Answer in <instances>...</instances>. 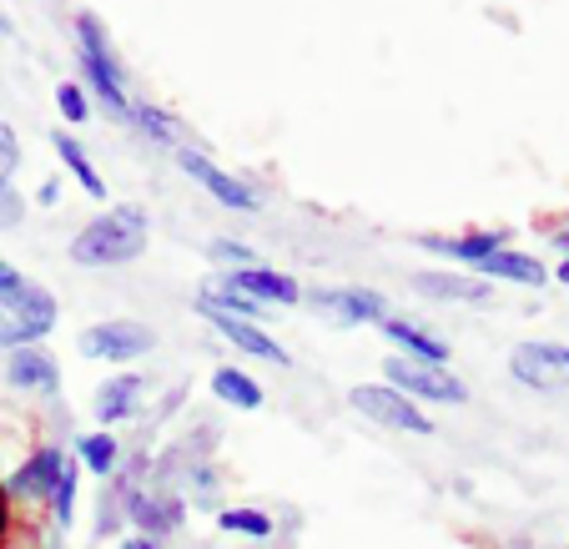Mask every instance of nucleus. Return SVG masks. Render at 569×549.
Listing matches in <instances>:
<instances>
[{
	"instance_id": "obj_8",
	"label": "nucleus",
	"mask_w": 569,
	"mask_h": 549,
	"mask_svg": "<svg viewBox=\"0 0 569 549\" xmlns=\"http://www.w3.org/2000/svg\"><path fill=\"white\" fill-rule=\"evenodd\" d=\"M177 167H182V172L192 177L197 187H207V192H212L217 202L227 207V212H258V207H262V197L252 192V187L242 182L237 172H222V167H217L212 157H207V151L182 147V151H177Z\"/></svg>"
},
{
	"instance_id": "obj_35",
	"label": "nucleus",
	"mask_w": 569,
	"mask_h": 549,
	"mask_svg": "<svg viewBox=\"0 0 569 549\" xmlns=\"http://www.w3.org/2000/svg\"><path fill=\"white\" fill-rule=\"evenodd\" d=\"M555 278H559V282H565V288H569V258H565V262H559V268H555Z\"/></svg>"
},
{
	"instance_id": "obj_29",
	"label": "nucleus",
	"mask_w": 569,
	"mask_h": 549,
	"mask_svg": "<svg viewBox=\"0 0 569 549\" xmlns=\"http://www.w3.org/2000/svg\"><path fill=\"white\" fill-rule=\"evenodd\" d=\"M21 217H26V197L16 192V182H0V232L21 227Z\"/></svg>"
},
{
	"instance_id": "obj_22",
	"label": "nucleus",
	"mask_w": 569,
	"mask_h": 549,
	"mask_svg": "<svg viewBox=\"0 0 569 549\" xmlns=\"http://www.w3.org/2000/svg\"><path fill=\"white\" fill-rule=\"evenodd\" d=\"M76 459L87 463V469H91L97 479H111V475H117V459H121V443L111 439L107 429L81 433V439H76Z\"/></svg>"
},
{
	"instance_id": "obj_7",
	"label": "nucleus",
	"mask_w": 569,
	"mask_h": 549,
	"mask_svg": "<svg viewBox=\"0 0 569 549\" xmlns=\"http://www.w3.org/2000/svg\"><path fill=\"white\" fill-rule=\"evenodd\" d=\"M66 463H71V453L56 449V443H41V449H31L21 469L6 479V495H11V505H51L56 479L66 475Z\"/></svg>"
},
{
	"instance_id": "obj_34",
	"label": "nucleus",
	"mask_w": 569,
	"mask_h": 549,
	"mask_svg": "<svg viewBox=\"0 0 569 549\" xmlns=\"http://www.w3.org/2000/svg\"><path fill=\"white\" fill-rule=\"evenodd\" d=\"M121 549H167V545H157V539H147V535H127Z\"/></svg>"
},
{
	"instance_id": "obj_20",
	"label": "nucleus",
	"mask_w": 569,
	"mask_h": 549,
	"mask_svg": "<svg viewBox=\"0 0 569 549\" xmlns=\"http://www.w3.org/2000/svg\"><path fill=\"white\" fill-rule=\"evenodd\" d=\"M207 388H212V399H217V403H227V409H242V413L262 409V383H258L252 373H242V368H232V363L212 368Z\"/></svg>"
},
{
	"instance_id": "obj_6",
	"label": "nucleus",
	"mask_w": 569,
	"mask_h": 549,
	"mask_svg": "<svg viewBox=\"0 0 569 549\" xmlns=\"http://www.w3.org/2000/svg\"><path fill=\"white\" fill-rule=\"evenodd\" d=\"M151 348H157V333L137 318H107L81 333V353L97 363H131V358H147Z\"/></svg>"
},
{
	"instance_id": "obj_11",
	"label": "nucleus",
	"mask_w": 569,
	"mask_h": 549,
	"mask_svg": "<svg viewBox=\"0 0 569 549\" xmlns=\"http://www.w3.org/2000/svg\"><path fill=\"white\" fill-rule=\"evenodd\" d=\"M509 373L519 378V383L529 388H565L569 383V363H565V348L555 343H519L515 353H509Z\"/></svg>"
},
{
	"instance_id": "obj_25",
	"label": "nucleus",
	"mask_w": 569,
	"mask_h": 549,
	"mask_svg": "<svg viewBox=\"0 0 569 549\" xmlns=\"http://www.w3.org/2000/svg\"><path fill=\"white\" fill-rule=\"evenodd\" d=\"M56 111H61L66 127H87L91 121V97L81 91V81H61V87H56Z\"/></svg>"
},
{
	"instance_id": "obj_30",
	"label": "nucleus",
	"mask_w": 569,
	"mask_h": 549,
	"mask_svg": "<svg viewBox=\"0 0 569 549\" xmlns=\"http://www.w3.org/2000/svg\"><path fill=\"white\" fill-rule=\"evenodd\" d=\"M192 505L197 509H217V475L212 469H202V463L192 469Z\"/></svg>"
},
{
	"instance_id": "obj_33",
	"label": "nucleus",
	"mask_w": 569,
	"mask_h": 549,
	"mask_svg": "<svg viewBox=\"0 0 569 549\" xmlns=\"http://www.w3.org/2000/svg\"><path fill=\"white\" fill-rule=\"evenodd\" d=\"M36 202H41V207H56V202H61V182H56V177H51V182H41Z\"/></svg>"
},
{
	"instance_id": "obj_27",
	"label": "nucleus",
	"mask_w": 569,
	"mask_h": 549,
	"mask_svg": "<svg viewBox=\"0 0 569 549\" xmlns=\"http://www.w3.org/2000/svg\"><path fill=\"white\" fill-rule=\"evenodd\" d=\"M51 519L56 525H71L76 519V463H66V475L56 479V495H51Z\"/></svg>"
},
{
	"instance_id": "obj_28",
	"label": "nucleus",
	"mask_w": 569,
	"mask_h": 549,
	"mask_svg": "<svg viewBox=\"0 0 569 549\" xmlns=\"http://www.w3.org/2000/svg\"><path fill=\"white\" fill-rule=\"evenodd\" d=\"M16 167H21V137L0 121V182H11Z\"/></svg>"
},
{
	"instance_id": "obj_3",
	"label": "nucleus",
	"mask_w": 569,
	"mask_h": 549,
	"mask_svg": "<svg viewBox=\"0 0 569 549\" xmlns=\"http://www.w3.org/2000/svg\"><path fill=\"white\" fill-rule=\"evenodd\" d=\"M117 505H121V515H127L147 539H157V545L182 535V525H187V499L177 495V489H147L131 479L127 489H117Z\"/></svg>"
},
{
	"instance_id": "obj_37",
	"label": "nucleus",
	"mask_w": 569,
	"mask_h": 549,
	"mask_svg": "<svg viewBox=\"0 0 569 549\" xmlns=\"http://www.w3.org/2000/svg\"><path fill=\"white\" fill-rule=\"evenodd\" d=\"M565 363H569V348H565Z\"/></svg>"
},
{
	"instance_id": "obj_15",
	"label": "nucleus",
	"mask_w": 569,
	"mask_h": 549,
	"mask_svg": "<svg viewBox=\"0 0 569 549\" xmlns=\"http://www.w3.org/2000/svg\"><path fill=\"white\" fill-rule=\"evenodd\" d=\"M378 328H383V338L393 343L398 358H413V363H433V368L449 363V343H443V338H433L429 328L409 323V318H383Z\"/></svg>"
},
{
	"instance_id": "obj_24",
	"label": "nucleus",
	"mask_w": 569,
	"mask_h": 549,
	"mask_svg": "<svg viewBox=\"0 0 569 549\" xmlns=\"http://www.w3.org/2000/svg\"><path fill=\"white\" fill-rule=\"evenodd\" d=\"M217 529L232 539H248V545L272 539V519L262 515V509H217Z\"/></svg>"
},
{
	"instance_id": "obj_4",
	"label": "nucleus",
	"mask_w": 569,
	"mask_h": 549,
	"mask_svg": "<svg viewBox=\"0 0 569 549\" xmlns=\"http://www.w3.org/2000/svg\"><path fill=\"white\" fill-rule=\"evenodd\" d=\"M383 383L398 388L403 399L413 403H469V388L449 373V368H433V363H413V358H388L383 363Z\"/></svg>"
},
{
	"instance_id": "obj_21",
	"label": "nucleus",
	"mask_w": 569,
	"mask_h": 549,
	"mask_svg": "<svg viewBox=\"0 0 569 549\" xmlns=\"http://www.w3.org/2000/svg\"><path fill=\"white\" fill-rule=\"evenodd\" d=\"M51 147H56V157H61V167L76 177V187L87 197H97V202H107V182H101V172L91 167V157H87V147L71 137V131H51Z\"/></svg>"
},
{
	"instance_id": "obj_2",
	"label": "nucleus",
	"mask_w": 569,
	"mask_h": 549,
	"mask_svg": "<svg viewBox=\"0 0 569 549\" xmlns=\"http://www.w3.org/2000/svg\"><path fill=\"white\" fill-rule=\"evenodd\" d=\"M151 222L141 207H111V212L91 217L81 232L71 238V262L76 268H127L147 252Z\"/></svg>"
},
{
	"instance_id": "obj_17",
	"label": "nucleus",
	"mask_w": 569,
	"mask_h": 549,
	"mask_svg": "<svg viewBox=\"0 0 569 549\" xmlns=\"http://www.w3.org/2000/svg\"><path fill=\"white\" fill-rule=\"evenodd\" d=\"M141 393H147V378L141 373H117V378H107V383L97 388V419L107 423H127V419H137L141 413Z\"/></svg>"
},
{
	"instance_id": "obj_31",
	"label": "nucleus",
	"mask_w": 569,
	"mask_h": 549,
	"mask_svg": "<svg viewBox=\"0 0 569 549\" xmlns=\"http://www.w3.org/2000/svg\"><path fill=\"white\" fill-rule=\"evenodd\" d=\"M11 535H16V505L6 495V479H0V549L11 545Z\"/></svg>"
},
{
	"instance_id": "obj_9",
	"label": "nucleus",
	"mask_w": 569,
	"mask_h": 549,
	"mask_svg": "<svg viewBox=\"0 0 569 549\" xmlns=\"http://www.w3.org/2000/svg\"><path fill=\"white\" fill-rule=\"evenodd\" d=\"M302 302H312L318 312H333L343 328H363V323L378 328L383 318H393V312H388V298L378 288H308Z\"/></svg>"
},
{
	"instance_id": "obj_1",
	"label": "nucleus",
	"mask_w": 569,
	"mask_h": 549,
	"mask_svg": "<svg viewBox=\"0 0 569 549\" xmlns=\"http://www.w3.org/2000/svg\"><path fill=\"white\" fill-rule=\"evenodd\" d=\"M76 66H81V91L91 97V107H101L111 121L131 127V97H127V66H121L117 46H111L101 16L76 11Z\"/></svg>"
},
{
	"instance_id": "obj_19",
	"label": "nucleus",
	"mask_w": 569,
	"mask_h": 549,
	"mask_svg": "<svg viewBox=\"0 0 569 549\" xmlns=\"http://www.w3.org/2000/svg\"><path fill=\"white\" fill-rule=\"evenodd\" d=\"M473 278L483 282H525V288H545L549 282V268L539 258H529V252H515V248H499L495 258H483L479 268H473Z\"/></svg>"
},
{
	"instance_id": "obj_16",
	"label": "nucleus",
	"mask_w": 569,
	"mask_h": 549,
	"mask_svg": "<svg viewBox=\"0 0 569 549\" xmlns=\"http://www.w3.org/2000/svg\"><path fill=\"white\" fill-rule=\"evenodd\" d=\"M423 252H439L449 262H463V268H479L483 258H495L499 248H509L505 232H463V238H439V232H423L419 238Z\"/></svg>"
},
{
	"instance_id": "obj_10",
	"label": "nucleus",
	"mask_w": 569,
	"mask_h": 549,
	"mask_svg": "<svg viewBox=\"0 0 569 549\" xmlns=\"http://www.w3.org/2000/svg\"><path fill=\"white\" fill-rule=\"evenodd\" d=\"M0 312H6V323H16L26 333V343H41L46 333L56 328V298L36 282H21L0 298Z\"/></svg>"
},
{
	"instance_id": "obj_13",
	"label": "nucleus",
	"mask_w": 569,
	"mask_h": 549,
	"mask_svg": "<svg viewBox=\"0 0 569 549\" xmlns=\"http://www.w3.org/2000/svg\"><path fill=\"white\" fill-rule=\"evenodd\" d=\"M207 318V323L217 328V333L227 338V343L237 348V353H248V358H262V363H288V348L278 343V338L268 333L262 323H242V318H227V312H212V308H197Z\"/></svg>"
},
{
	"instance_id": "obj_12",
	"label": "nucleus",
	"mask_w": 569,
	"mask_h": 549,
	"mask_svg": "<svg viewBox=\"0 0 569 549\" xmlns=\"http://www.w3.org/2000/svg\"><path fill=\"white\" fill-rule=\"evenodd\" d=\"M222 288H232V292H242V298H252V302H262V308H292V302H302V288L288 278V272H278V268H242V272H227L222 278Z\"/></svg>"
},
{
	"instance_id": "obj_23",
	"label": "nucleus",
	"mask_w": 569,
	"mask_h": 549,
	"mask_svg": "<svg viewBox=\"0 0 569 549\" xmlns=\"http://www.w3.org/2000/svg\"><path fill=\"white\" fill-rule=\"evenodd\" d=\"M131 127L147 141H157V147H177V141H182V121L167 117V111L151 107V101H131Z\"/></svg>"
},
{
	"instance_id": "obj_26",
	"label": "nucleus",
	"mask_w": 569,
	"mask_h": 549,
	"mask_svg": "<svg viewBox=\"0 0 569 549\" xmlns=\"http://www.w3.org/2000/svg\"><path fill=\"white\" fill-rule=\"evenodd\" d=\"M207 258H212V262H222L227 272L258 268V252H252L248 242H237V238H212V242H207Z\"/></svg>"
},
{
	"instance_id": "obj_32",
	"label": "nucleus",
	"mask_w": 569,
	"mask_h": 549,
	"mask_svg": "<svg viewBox=\"0 0 569 549\" xmlns=\"http://www.w3.org/2000/svg\"><path fill=\"white\" fill-rule=\"evenodd\" d=\"M21 282H26V278H21V272H16V268H11V262L0 258V298H6V292H11V288H21Z\"/></svg>"
},
{
	"instance_id": "obj_36",
	"label": "nucleus",
	"mask_w": 569,
	"mask_h": 549,
	"mask_svg": "<svg viewBox=\"0 0 569 549\" xmlns=\"http://www.w3.org/2000/svg\"><path fill=\"white\" fill-rule=\"evenodd\" d=\"M0 36H11V16L0 11Z\"/></svg>"
},
{
	"instance_id": "obj_5",
	"label": "nucleus",
	"mask_w": 569,
	"mask_h": 549,
	"mask_svg": "<svg viewBox=\"0 0 569 549\" xmlns=\"http://www.w3.org/2000/svg\"><path fill=\"white\" fill-rule=\"evenodd\" d=\"M353 413H363L368 423H383V429H398V433H433V419L419 409L413 399H403L398 388L388 383H358L348 393Z\"/></svg>"
},
{
	"instance_id": "obj_18",
	"label": "nucleus",
	"mask_w": 569,
	"mask_h": 549,
	"mask_svg": "<svg viewBox=\"0 0 569 549\" xmlns=\"http://www.w3.org/2000/svg\"><path fill=\"white\" fill-rule=\"evenodd\" d=\"M409 282H413V292H423L433 302H489L495 298L489 282L469 278V272H413Z\"/></svg>"
},
{
	"instance_id": "obj_14",
	"label": "nucleus",
	"mask_w": 569,
	"mask_h": 549,
	"mask_svg": "<svg viewBox=\"0 0 569 549\" xmlns=\"http://www.w3.org/2000/svg\"><path fill=\"white\" fill-rule=\"evenodd\" d=\"M6 383L21 388V393H56L61 388V363L41 343L16 348V353H6Z\"/></svg>"
}]
</instances>
